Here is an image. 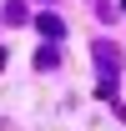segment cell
I'll return each instance as SVG.
<instances>
[{"mask_svg": "<svg viewBox=\"0 0 126 131\" xmlns=\"http://www.w3.org/2000/svg\"><path fill=\"white\" fill-rule=\"evenodd\" d=\"M96 61H101V71L116 81V71H121V50H116V46H106V40H96Z\"/></svg>", "mask_w": 126, "mask_h": 131, "instance_id": "obj_1", "label": "cell"}, {"mask_svg": "<svg viewBox=\"0 0 126 131\" xmlns=\"http://www.w3.org/2000/svg\"><path fill=\"white\" fill-rule=\"evenodd\" d=\"M35 25H40V35H50V40H56V35H66V25H61V20H56V15H40V20H35Z\"/></svg>", "mask_w": 126, "mask_h": 131, "instance_id": "obj_2", "label": "cell"}]
</instances>
